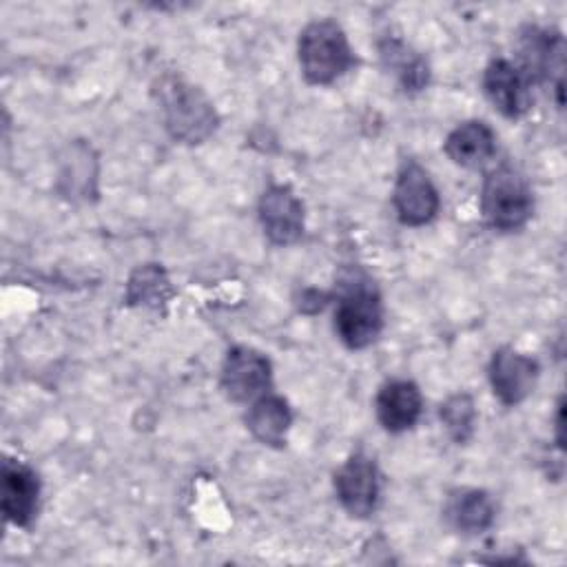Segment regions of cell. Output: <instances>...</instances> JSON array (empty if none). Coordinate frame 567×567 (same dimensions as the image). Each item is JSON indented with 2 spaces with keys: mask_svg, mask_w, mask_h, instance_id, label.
I'll list each match as a JSON object with an SVG mask.
<instances>
[{
  "mask_svg": "<svg viewBox=\"0 0 567 567\" xmlns=\"http://www.w3.org/2000/svg\"><path fill=\"white\" fill-rule=\"evenodd\" d=\"M155 95L164 115V126L173 140L184 144H202L217 124V111L206 93L179 75H164L155 84Z\"/></svg>",
  "mask_w": 567,
  "mask_h": 567,
  "instance_id": "1",
  "label": "cell"
},
{
  "mask_svg": "<svg viewBox=\"0 0 567 567\" xmlns=\"http://www.w3.org/2000/svg\"><path fill=\"white\" fill-rule=\"evenodd\" d=\"M299 66L310 84H330L354 66V53L343 29L328 18L312 20L299 33Z\"/></svg>",
  "mask_w": 567,
  "mask_h": 567,
  "instance_id": "2",
  "label": "cell"
},
{
  "mask_svg": "<svg viewBox=\"0 0 567 567\" xmlns=\"http://www.w3.org/2000/svg\"><path fill=\"white\" fill-rule=\"evenodd\" d=\"M383 330V306L368 277L352 275L341 281L334 308V332L350 350L368 348Z\"/></svg>",
  "mask_w": 567,
  "mask_h": 567,
  "instance_id": "3",
  "label": "cell"
},
{
  "mask_svg": "<svg viewBox=\"0 0 567 567\" xmlns=\"http://www.w3.org/2000/svg\"><path fill=\"white\" fill-rule=\"evenodd\" d=\"M481 213L496 230H518L534 213L532 188L512 166L492 168L481 188Z\"/></svg>",
  "mask_w": 567,
  "mask_h": 567,
  "instance_id": "4",
  "label": "cell"
},
{
  "mask_svg": "<svg viewBox=\"0 0 567 567\" xmlns=\"http://www.w3.org/2000/svg\"><path fill=\"white\" fill-rule=\"evenodd\" d=\"M520 71L529 82H545L556 93V104L563 106V71H565V44L563 35L543 27H525L518 40Z\"/></svg>",
  "mask_w": 567,
  "mask_h": 567,
  "instance_id": "5",
  "label": "cell"
},
{
  "mask_svg": "<svg viewBox=\"0 0 567 567\" xmlns=\"http://www.w3.org/2000/svg\"><path fill=\"white\" fill-rule=\"evenodd\" d=\"M334 492L343 509L354 518H368L381 496V478L377 463L363 454L354 452L334 474Z\"/></svg>",
  "mask_w": 567,
  "mask_h": 567,
  "instance_id": "6",
  "label": "cell"
},
{
  "mask_svg": "<svg viewBox=\"0 0 567 567\" xmlns=\"http://www.w3.org/2000/svg\"><path fill=\"white\" fill-rule=\"evenodd\" d=\"M392 202L396 217L405 226L430 224L441 206L439 190L432 184L427 171L412 159L405 162L396 175Z\"/></svg>",
  "mask_w": 567,
  "mask_h": 567,
  "instance_id": "7",
  "label": "cell"
},
{
  "mask_svg": "<svg viewBox=\"0 0 567 567\" xmlns=\"http://www.w3.org/2000/svg\"><path fill=\"white\" fill-rule=\"evenodd\" d=\"M272 383L270 361L255 348L235 346L226 352L221 365V390L233 401H255Z\"/></svg>",
  "mask_w": 567,
  "mask_h": 567,
  "instance_id": "8",
  "label": "cell"
},
{
  "mask_svg": "<svg viewBox=\"0 0 567 567\" xmlns=\"http://www.w3.org/2000/svg\"><path fill=\"white\" fill-rule=\"evenodd\" d=\"M483 89L492 106L509 120H518L532 106V82L518 64L505 58H496L485 66Z\"/></svg>",
  "mask_w": 567,
  "mask_h": 567,
  "instance_id": "9",
  "label": "cell"
},
{
  "mask_svg": "<svg viewBox=\"0 0 567 567\" xmlns=\"http://www.w3.org/2000/svg\"><path fill=\"white\" fill-rule=\"evenodd\" d=\"M259 219L266 237L277 246H290L303 235V204L286 184H272L264 190Z\"/></svg>",
  "mask_w": 567,
  "mask_h": 567,
  "instance_id": "10",
  "label": "cell"
},
{
  "mask_svg": "<svg viewBox=\"0 0 567 567\" xmlns=\"http://www.w3.org/2000/svg\"><path fill=\"white\" fill-rule=\"evenodd\" d=\"M538 372L540 368L536 359L514 348L496 350L489 361V383L503 405H518L525 401L536 388Z\"/></svg>",
  "mask_w": 567,
  "mask_h": 567,
  "instance_id": "11",
  "label": "cell"
},
{
  "mask_svg": "<svg viewBox=\"0 0 567 567\" xmlns=\"http://www.w3.org/2000/svg\"><path fill=\"white\" fill-rule=\"evenodd\" d=\"M2 514L16 527H27L35 512L40 498V481L35 472L16 458H4L2 463Z\"/></svg>",
  "mask_w": 567,
  "mask_h": 567,
  "instance_id": "12",
  "label": "cell"
},
{
  "mask_svg": "<svg viewBox=\"0 0 567 567\" xmlns=\"http://www.w3.org/2000/svg\"><path fill=\"white\" fill-rule=\"evenodd\" d=\"M374 408L379 423L388 432L399 434L414 427V423L419 421L423 412V396L414 381L392 379L381 385Z\"/></svg>",
  "mask_w": 567,
  "mask_h": 567,
  "instance_id": "13",
  "label": "cell"
},
{
  "mask_svg": "<svg viewBox=\"0 0 567 567\" xmlns=\"http://www.w3.org/2000/svg\"><path fill=\"white\" fill-rule=\"evenodd\" d=\"M496 153V135L483 120L458 124L445 140V155L463 168H481Z\"/></svg>",
  "mask_w": 567,
  "mask_h": 567,
  "instance_id": "14",
  "label": "cell"
},
{
  "mask_svg": "<svg viewBox=\"0 0 567 567\" xmlns=\"http://www.w3.org/2000/svg\"><path fill=\"white\" fill-rule=\"evenodd\" d=\"M443 514L456 532L474 536L492 527L496 507L487 492L476 487H461L447 496Z\"/></svg>",
  "mask_w": 567,
  "mask_h": 567,
  "instance_id": "15",
  "label": "cell"
},
{
  "mask_svg": "<svg viewBox=\"0 0 567 567\" xmlns=\"http://www.w3.org/2000/svg\"><path fill=\"white\" fill-rule=\"evenodd\" d=\"M244 421L259 443L281 447L292 423V412L284 396L261 394L250 403Z\"/></svg>",
  "mask_w": 567,
  "mask_h": 567,
  "instance_id": "16",
  "label": "cell"
},
{
  "mask_svg": "<svg viewBox=\"0 0 567 567\" xmlns=\"http://www.w3.org/2000/svg\"><path fill=\"white\" fill-rule=\"evenodd\" d=\"M379 53L385 69L396 75V80L408 93H416L427 86V80H430L427 62L416 51H412L405 42L396 38H388L379 44Z\"/></svg>",
  "mask_w": 567,
  "mask_h": 567,
  "instance_id": "17",
  "label": "cell"
},
{
  "mask_svg": "<svg viewBox=\"0 0 567 567\" xmlns=\"http://www.w3.org/2000/svg\"><path fill=\"white\" fill-rule=\"evenodd\" d=\"M126 303L159 310L173 297V286L159 264L137 266L126 281Z\"/></svg>",
  "mask_w": 567,
  "mask_h": 567,
  "instance_id": "18",
  "label": "cell"
},
{
  "mask_svg": "<svg viewBox=\"0 0 567 567\" xmlns=\"http://www.w3.org/2000/svg\"><path fill=\"white\" fill-rule=\"evenodd\" d=\"M441 421L447 430V434L456 443H465L474 434V423H476V408L470 394H452L443 405H441Z\"/></svg>",
  "mask_w": 567,
  "mask_h": 567,
  "instance_id": "19",
  "label": "cell"
},
{
  "mask_svg": "<svg viewBox=\"0 0 567 567\" xmlns=\"http://www.w3.org/2000/svg\"><path fill=\"white\" fill-rule=\"evenodd\" d=\"M563 414H565V401L560 399V401H558V410H556V441H558V447H560V450L565 447V436H563V430H565V425H563Z\"/></svg>",
  "mask_w": 567,
  "mask_h": 567,
  "instance_id": "20",
  "label": "cell"
}]
</instances>
